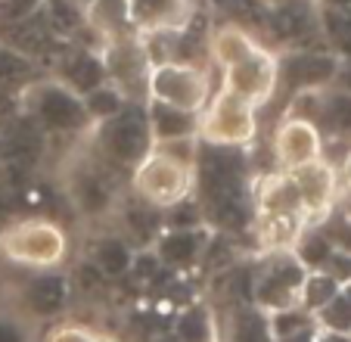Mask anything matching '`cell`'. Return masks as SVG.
I'll use <instances>...</instances> for the list:
<instances>
[{
  "label": "cell",
  "instance_id": "1",
  "mask_svg": "<svg viewBox=\"0 0 351 342\" xmlns=\"http://www.w3.org/2000/svg\"><path fill=\"white\" fill-rule=\"evenodd\" d=\"M0 255L19 268L60 271L69 258V237L50 218H25L0 231Z\"/></svg>",
  "mask_w": 351,
  "mask_h": 342
},
{
  "label": "cell",
  "instance_id": "2",
  "mask_svg": "<svg viewBox=\"0 0 351 342\" xmlns=\"http://www.w3.org/2000/svg\"><path fill=\"white\" fill-rule=\"evenodd\" d=\"M212 100V81L202 66H184V62H156L146 75V103L171 106L180 112L202 115Z\"/></svg>",
  "mask_w": 351,
  "mask_h": 342
},
{
  "label": "cell",
  "instance_id": "3",
  "mask_svg": "<svg viewBox=\"0 0 351 342\" xmlns=\"http://www.w3.org/2000/svg\"><path fill=\"white\" fill-rule=\"evenodd\" d=\"M255 112L258 109L252 103H245L227 91H218L199 115V144L227 146V150H239V146L252 144L258 134Z\"/></svg>",
  "mask_w": 351,
  "mask_h": 342
},
{
  "label": "cell",
  "instance_id": "4",
  "mask_svg": "<svg viewBox=\"0 0 351 342\" xmlns=\"http://www.w3.org/2000/svg\"><path fill=\"white\" fill-rule=\"evenodd\" d=\"M25 97H28V119L38 122L40 131L50 134V137H72V134H81L90 128L81 97H75L56 78L47 81L38 78L25 91Z\"/></svg>",
  "mask_w": 351,
  "mask_h": 342
},
{
  "label": "cell",
  "instance_id": "5",
  "mask_svg": "<svg viewBox=\"0 0 351 342\" xmlns=\"http://www.w3.org/2000/svg\"><path fill=\"white\" fill-rule=\"evenodd\" d=\"M305 277L308 268L292 252H267V262L249 280V302L255 308H261L265 315L298 308Z\"/></svg>",
  "mask_w": 351,
  "mask_h": 342
},
{
  "label": "cell",
  "instance_id": "6",
  "mask_svg": "<svg viewBox=\"0 0 351 342\" xmlns=\"http://www.w3.org/2000/svg\"><path fill=\"white\" fill-rule=\"evenodd\" d=\"M131 184L140 203L156 212H168L193 196V168L153 150L131 171Z\"/></svg>",
  "mask_w": 351,
  "mask_h": 342
},
{
  "label": "cell",
  "instance_id": "7",
  "mask_svg": "<svg viewBox=\"0 0 351 342\" xmlns=\"http://www.w3.org/2000/svg\"><path fill=\"white\" fill-rule=\"evenodd\" d=\"M97 150L99 159L119 168H137L149 152H153V137L146 125V106L131 103L119 119L97 125Z\"/></svg>",
  "mask_w": 351,
  "mask_h": 342
},
{
  "label": "cell",
  "instance_id": "8",
  "mask_svg": "<svg viewBox=\"0 0 351 342\" xmlns=\"http://www.w3.org/2000/svg\"><path fill=\"white\" fill-rule=\"evenodd\" d=\"M221 91L233 93L258 109L277 91V56L265 44H258L249 56L221 69Z\"/></svg>",
  "mask_w": 351,
  "mask_h": 342
},
{
  "label": "cell",
  "instance_id": "9",
  "mask_svg": "<svg viewBox=\"0 0 351 342\" xmlns=\"http://www.w3.org/2000/svg\"><path fill=\"white\" fill-rule=\"evenodd\" d=\"M339 78V60L324 50H295L277 56V87L289 93L302 91H330Z\"/></svg>",
  "mask_w": 351,
  "mask_h": 342
},
{
  "label": "cell",
  "instance_id": "10",
  "mask_svg": "<svg viewBox=\"0 0 351 342\" xmlns=\"http://www.w3.org/2000/svg\"><path fill=\"white\" fill-rule=\"evenodd\" d=\"M212 227L199 224V227H162L153 240V255L159 258L162 268L168 271H186L206 258L212 246Z\"/></svg>",
  "mask_w": 351,
  "mask_h": 342
},
{
  "label": "cell",
  "instance_id": "11",
  "mask_svg": "<svg viewBox=\"0 0 351 342\" xmlns=\"http://www.w3.org/2000/svg\"><path fill=\"white\" fill-rule=\"evenodd\" d=\"M274 159H277L280 171H292L324 159V134H320V128L298 119H283L277 125V131H274Z\"/></svg>",
  "mask_w": 351,
  "mask_h": 342
},
{
  "label": "cell",
  "instance_id": "12",
  "mask_svg": "<svg viewBox=\"0 0 351 342\" xmlns=\"http://www.w3.org/2000/svg\"><path fill=\"white\" fill-rule=\"evenodd\" d=\"M298 193V203H302V212H305L308 224L320 221L324 215H330L332 196H336V168H332L326 159H317V162H308L302 168L286 171Z\"/></svg>",
  "mask_w": 351,
  "mask_h": 342
},
{
  "label": "cell",
  "instance_id": "13",
  "mask_svg": "<svg viewBox=\"0 0 351 342\" xmlns=\"http://www.w3.org/2000/svg\"><path fill=\"white\" fill-rule=\"evenodd\" d=\"M69 299H72V280L62 271H38V277L25 283L22 311H25V317L44 321V317L62 315Z\"/></svg>",
  "mask_w": 351,
  "mask_h": 342
},
{
  "label": "cell",
  "instance_id": "14",
  "mask_svg": "<svg viewBox=\"0 0 351 342\" xmlns=\"http://www.w3.org/2000/svg\"><path fill=\"white\" fill-rule=\"evenodd\" d=\"M190 0H131V25L140 34H171L190 22Z\"/></svg>",
  "mask_w": 351,
  "mask_h": 342
},
{
  "label": "cell",
  "instance_id": "15",
  "mask_svg": "<svg viewBox=\"0 0 351 342\" xmlns=\"http://www.w3.org/2000/svg\"><path fill=\"white\" fill-rule=\"evenodd\" d=\"M60 84H66L75 97H87L90 91H97L99 84H106V62L103 53L93 47H78V50H66L60 62Z\"/></svg>",
  "mask_w": 351,
  "mask_h": 342
},
{
  "label": "cell",
  "instance_id": "16",
  "mask_svg": "<svg viewBox=\"0 0 351 342\" xmlns=\"http://www.w3.org/2000/svg\"><path fill=\"white\" fill-rule=\"evenodd\" d=\"M146 125H149L153 150L165 144H178V140H199V115L171 109V106L146 103Z\"/></svg>",
  "mask_w": 351,
  "mask_h": 342
},
{
  "label": "cell",
  "instance_id": "17",
  "mask_svg": "<svg viewBox=\"0 0 351 342\" xmlns=\"http://www.w3.org/2000/svg\"><path fill=\"white\" fill-rule=\"evenodd\" d=\"M134 258H137V249L128 243V237L121 233H99L90 243V252H87V262L99 271L103 280H121V277H131Z\"/></svg>",
  "mask_w": 351,
  "mask_h": 342
},
{
  "label": "cell",
  "instance_id": "18",
  "mask_svg": "<svg viewBox=\"0 0 351 342\" xmlns=\"http://www.w3.org/2000/svg\"><path fill=\"white\" fill-rule=\"evenodd\" d=\"M84 19L97 38L106 44L125 41L134 32L131 25V0H87L84 3Z\"/></svg>",
  "mask_w": 351,
  "mask_h": 342
},
{
  "label": "cell",
  "instance_id": "19",
  "mask_svg": "<svg viewBox=\"0 0 351 342\" xmlns=\"http://www.w3.org/2000/svg\"><path fill=\"white\" fill-rule=\"evenodd\" d=\"M69 193H72V203L81 215L87 218H99L112 212L115 193L109 187V181L99 174L97 168H81L72 174V184H69Z\"/></svg>",
  "mask_w": 351,
  "mask_h": 342
},
{
  "label": "cell",
  "instance_id": "20",
  "mask_svg": "<svg viewBox=\"0 0 351 342\" xmlns=\"http://www.w3.org/2000/svg\"><path fill=\"white\" fill-rule=\"evenodd\" d=\"M221 323V342H274L271 321L252 302L230 305Z\"/></svg>",
  "mask_w": 351,
  "mask_h": 342
},
{
  "label": "cell",
  "instance_id": "21",
  "mask_svg": "<svg viewBox=\"0 0 351 342\" xmlns=\"http://www.w3.org/2000/svg\"><path fill=\"white\" fill-rule=\"evenodd\" d=\"M178 342H221V323L212 305L206 302H186L174 315L171 327Z\"/></svg>",
  "mask_w": 351,
  "mask_h": 342
},
{
  "label": "cell",
  "instance_id": "22",
  "mask_svg": "<svg viewBox=\"0 0 351 342\" xmlns=\"http://www.w3.org/2000/svg\"><path fill=\"white\" fill-rule=\"evenodd\" d=\"M258 47V41L252 38V32L237 22H227V25H218L212 34H208V56L215 60L218 69H227L233 62H239L243 56Z\"/></svg>",
  "mask_w": 351,
  "mask_h": 342
},
{
  "label": "cell",
  "instance_id": "23",
  "mask_svg": "<svg viewBox=\"0 0 351 342\" xmlns=\"http://www.w3.org/2000/svg\"><path fill=\"white\" fill-rule=\"evenodd\" d=\"M38 16L47 25V32L60 41H72L81 28H87L84 7L75 3V0H44Z\"/></svg>",
  "mask_w": 351,
  "mask_h": 342
},
{
  "label": "cell",
  "instance_id": "24",
  "mask_svg": "<svg viewBox=\"0 0 351 342\" xmlns=\"http://www.w3.org/2000/svg\"><path fill=\"white\" fill-rule=\"evenodd\" d=\"M38 81V66L34 60H28L25 53L10 50L0 44V93H25L28 87Z\"/></svg>",
  "mask_w": 351,
  "mask_h": 342
},
{
  "label": "cell",
  "instance_id": "25",
  "mask_svg": "<svg viewBox=\"0 0 351 342\" xmlns=\"http://www.w3.org/2000/svg\"><path fill=\"white\" fill-rule=\"evenodd\" d=\"M81 103H84V112H87V119H90V125L97 128V125H106V122L119 119L121 112L131 106V100H128L112 81H106V84H99L97 91H90L87 97H81Z\"/></svg>",
  "mask_w": 351,
  "mask_h": 342
},
{
  "label": "cell",
  "instance_id": "26",
  "mask_svg": "<svg viewBox=\"0 0 351 342\" xmlns=\"http://www.w3.org/2000/svg\"><path fill=\"white\" fill-rule=\"evenodd\" d=\"M314 327H320L326 336H351V283H342V290L311 317Z\"/></svg>",
  "mask_w": 351,
  "mask_h": 342
},
{
  "label": "cell",
  "instance_id": "27",
  "mask_svg": "<svg viewBox=\"0 0 351 342\" xmlns=\"http://www.w3.org/2000/svg\"><path fill=\"white\" fill-rule=\"evenodd\" d=\"M339 290H342V283L336 277H330L326 271H308L305 283H302V296H298V308L314 317Z\"/></svg>",
  "mask_w": 351,
  "mask_h": 342
},
{
  "label": "cell",
  "instance_id": "28",
  "mask_svg": "<svg viewBox=\"0 0 351 342\" xmlns=\"http://www.w3.org/2000/svg\"><path fill=\"white\" fill-rule=\"evenodd\" d=\"M332 131H351V93L324 91V119Z\"/></svg>",
  "mask_w": 351,
  "mask_h": 342
},
{
  "label": "cell",
  "instance_id": "29",
  "mask_svg": "<svg viewBox=\"0 0 351 342\" xmlns=\"http://www.w3.org/2000/svg\"><path fill=\"white\" fill-rule=\"evenodd\" d=\"M44 0H0V28H13L34 19Z\"/></svg>",
  "mask_w": 351,
  "mask_h": 342
},
{
  "label": "cell",
  "instance_id": "30",
  "mask_svg": "<svg viewBox=\"0 0 351 342\" xmlns=\"http://www.w3.org/2000/svg\"><path fill=\"white\" fill-rule=\"evenodd\" d=\"M320 231H324V237L330 240L332 249L351 258V212H339V215H332Z\"/></svg>",
  "mask_w": 351,
  "mask_h": 342
},
{
  "label": "cell",
  "instance_id": "31",
  "mask_svg": "<svg viewBox=\"0 0 351 342\" xmlns=\"http://www.w3.org/2000/svg\"><path fill=\"white\" fill-rule=\"evenodd\" d=\"M0 342H32V321L16 311H0Z\"/></svg>",
  "mask_w": 351,
  "mask_h": 342
},
{
  "label": "cell",
  "instance_id": "32",
  "mask_svg": "<svg viewBox=\"0 0 351 342\" xmlns=\"http://www.w3.org/2000/svg\"><path fill=\"white\" fill-rule=\"evenodd\" d=\"M93 339V330L81 327V323H60L47 333L44 342H90Z\"/></svg>",
  "mask_w": 351,
  "mask_h": 342
},
{
  "label": "cell",
  "instance_id": "33",
  "mask_svg": "<svg viewBox=\"0 0 351 342\" xmlns=\"http://www.w3.org/2000/svg\"><path fill=\"white\" fill-rule=\"evenodd\" d=\"M75 283H78V290L93 293L97 286H103V277H99V271L93 268L90 262H84V264L78 268V274H75Z\"/></svg>",
  "mask_w": 351,
  "mask_h": 342
},
{
  "label": "cell",
  "instance_id": "34",
  "mask_svg": "<svg viewBox=\"0 0 351 342\" xmlns=\"http://www.w3.org/2000/svg\"><path fill=\"white\" fill-rule=\"evenodd\" d=\"M342 184H345V190L351 193V150H348V156H345V162H342Z\"/></svg>",
  "mask_w": 351,
  "mask_h": 342
},
{
  "label": "cell",
  "instance_id": "35",
  "mask_svg": "<svg viewBox=\"0 0 351 342\" xmlns=\"http://www.w3.org/2000/svg\"><path fill=\"white\" fill-rule=\"evenodd\" d=\"M324 3L332 10H351V0H324Z\"/></svg>",
  "mask_w": 351,
  "mask_h": 342
},
{
  "label": "cell",
  "instance_id": "36",
  "mask_svg": "<svg viewBox=\"0 0 351 342\" xmlns=\"http://www.w3.org/2000/svg\"><path fill=\"white\" fill-rule=\"evenodd\" d=\"M90 342H121V339H115V336H109V333H93Z\"/></svg>",
  "mask_w": 351,
  "mask_h": 342
},
{
  "label": "cell",
  "instance_id": "37",
  "mask_svg": "<svg viewBox=\"0 0 351 342\" xmlns=\"http://www.w3.org/2000/svg\"><path fill=\"white\" fill-rule=\"evenodd\" d=\"M75 3H81V7H84V3H87V0H75Z\"/></svg>",
  "mask_w": 351,
  "mask_h": 342
},
{
  "label": "cell",
  "instance_id": "38",
  "mask_svg": "<svg viewBox=\"0 0 351 342\" xmlns=\"http://www.w3.org/2000/svg\"><path fill=\"white\" fill-rule=\"evenodd\" d=\"M348 339H351V336H348Z\"/></svg>",
  "mask_w": 351,
  "mask_h": 342
}]
</instances>
